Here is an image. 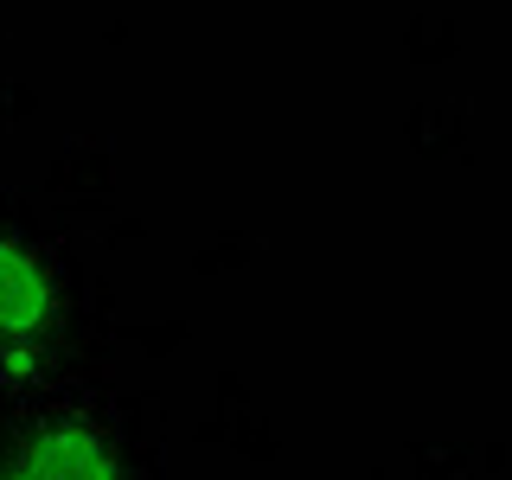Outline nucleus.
<instances>
[{
    "instance_id": "f257e3e1",
    "label": "nucleus",
    "mask_w": 512,
    "mask_h": 480,
    "mask_svg": "<svg viewBox=\"0 0 512 480\" xmlns=\"http://www.w3.org/2000/svg\"><path fill=\"white\" fill-rule=\"evenodd\" d=\"M0 480H122L116 448L84 423H58L32 436L13 461H0Z\"/></svg>"
},
{
    "instance_id": "f03ea898",
    "label": "nucleus",
    "mask_w": 512,
    "mask_h": 480,
    "mask_svg": "<svg viewBox=\"0 0 512 480\" xmlns=\"http://www.w3.org/2000/svg\"><path fill=\"white\" fill-rule=\"evenodd\" d=\"M45 314H52V288H45L39 263L0 237V346H7V340H26V333H39Z\"/></svg>"
}]
</instances>
